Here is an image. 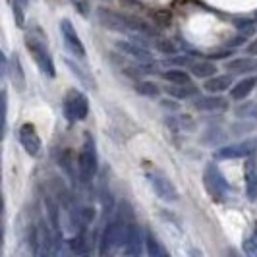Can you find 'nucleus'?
Masks as SVG:
<instances>
[{"instance_id":"20e7f679","label":"nucleus","mask_w":257,"mask_h":257,"mask_svg":"<svg viewBox=\"0 0 257 257\" xmlns=\"http://www.w3.org/2000/svg\"><path fill=\"white\" fill-rule=\"evenodd\" d=\"M26 49L31 54V58L35 60L37 68L41 70V74L47 77H56V66L52 60L51 52L47 51V47L43 43H39L35 37H26Z\"/></svg>"},{"instance_id":"2f4dec72","label":"nucleus","mask_w":257,"mask_h":257,"mask_svg":"<svg viewBox=\"0 0 257 257\" xmlns=\"http://www.w3.org/2000/svg\"><path fill=\"white\" fill-rule=\"evenodd\" d=\"M244 251L247 255L257 257V240L255 238H245L244 240Z\"/></svg>"},{"instance_id":"4c0bfd02","label":"nucleus","mask_w":257,"mask_h":257,"mask_svg":"<svg viewBox=\"0 0 257 257\" xmlns=\"http://www.w3.org/2000/svg\"><path fill=\"white\" fill-rule=\"evenodd\" d=\"M255 234H257V228H255Z\"/></svg>"},{"instance_id":"9d476101","label":"nucleus","mask_w":257,"mask_h":257,"mask_svg":"<svg viewBox=\"0 0 257 257\" xmlns=\"http://www.w3.org/2000/svg\"><path fill=\"white\" fill-rule=\"evenodd\" d=\"M257 151V140H247V142L234 143V145H224L215 153V159L219 161H228V159H244Z\"/></svg>"},{"instance_id":"393cba45","label":"nucleus","mask_w":257,"mask_h":257,"mask_svg":"<svg viewBox=\"0 0 257 257\" xmlns=\"http://www.w3.org/2000/svg\"><path fill=\"white\" fill-rule=\"evenodd\" d=\"M66 66L72 70V74H74V76H76L77 79H79V81H81V83L87 87V89H95V79H91V77L87 76V74H85L81 68H77L72 60H66Z\"/></svg>"},{"instance_id":"2eb2a0df","label":"nucleus","mask_w":257,"mask_h":257,"mask_svg":"<svg viewBox=\"0 0 257 257\" xmlns=\"http://www.w3.org/2000/svg\"><path fill=\"white\" fill-rule=\"evenodd\" d=\"M257 87V76L251 74V76L242 77L240 81H236L230 89V99L232 101H244L247 99V95Z\"/></svg>"},{"instance_id":"c9c22d12","label":"nucleus","mask_w":257,"mask_h":257,"mask_svg":"<svg viewBox=\"0 0 257 257\" xmlns=\"http://www.w3.org/2000/svg\"><path fill=\"white\" fill-rule=\"evenodd\" d=\"M126 2H130V4H138V0H126Z\"/></svg>"},{"instance_id":"c85d7f7f","label":"nucleus","mask_w":257,"mask_h":257,"mask_svg":"<svg viewBox=\"0 0 257 257\" xmlns=\"http://www.w3.org/2000/svg\"><path fill=\"white\" fill-rule=\"evenodd\" d=\"M22 2L20 0H14L12 4V14H14V20H16V26L20 27V29H24L26 27V16H24V10H22Z\"/></svg>"},{"instance_id":"e433bc0d","label":"nucleus","mask_w":257,"mask_h":257,"mask_svg":"<svg viewBox=\"0 0 257 257\" xmlns=\"http://www.w3.org/2000/svg\"><path fill=\"white\" fill-rule=\"evenodd\" d=\"M20 2H22V4H24V6H27V2H29V0H20Z\"/></svg>"},{"instance_id":"72a5a7b5","label":"nucleus","mask_w":257,"mask_h":257,"mask_svg":"<svg viewBox=\"0 0 257 257\" xmlns=\"http://www.w3.org/2000/svg\"><path fill=\"white\" fill-rule=\"evenodd\" d=\"M245 54H249V56H257V37L245 45Z\"/></svg>"},{"instance_id":"f03ea898","label":"nucleus","mask_w":257,"mask_h":257,"mask_svg":"<svg viewBox=\"0 0 257 257\" xmlns=\"http://www.w3.org/2000/svg\"><path fill=\"white\" fill-rule=\"evenodd\" d=\"M126 222H128V219H126L122 213H118L114 219L108 220V224L104 226L103 234H101V240H99V255H106V253H110L114 247L122 245Z\"/></svg>"},{"instance_id":"c756f323","label":"nucleus","mask_w":257,"mask_h":257,"mask_svg":"<svg viewBox=\"0 0 257 257\" xmlns=\"http://www.w3.org/2000/svg\"><path fill=\"white\" fill-rule=\"evenodd\" d=\"M77 217L81 220V224H89V222H93V219H95V209H93V207H81V209L77 211Z\"/></svg>"},{"instance_id":"b1692460","label":"nucleus","mask_w":257,"mask_h":257,"mask_svg":"<svg viewBox=\"0 0 257 257\" xmlns=\"http://www.w3.org/2000/svg\"><path fill=\"white\" fill-rule=\"evenodd\" d=\"M136 93H138V95H143V97H149V99H155V97L161 95V89H159V85H157L155 81L143 79V81H138V83H136Z\"/></svg>"},{"instance_id":"6e6552de","label":"nucleus","mask_w":257,"mask_h":257,"mask_svg":"<svg viewBox=\"0 0 257 257\" xmlns=\"http://www.w3.org/2000/svg\"><path fill=\"white\" fill-rule=\"evenodd\" d=\"M203 182H205L207 192L211 193V197L217 201V199H222V195L228 192V184L224 180V176L220 174V170L213 163H209L205 167V172H203Z\"/></svg>"},{"instance_id":"473e14b6","label":"nucleus","mask_w":257,"mask_h":257,"mask_svg":"<svg viewBox=\"0 0 257 257\" xmlns=\"http://www.w3.org/2000/svg\"><path fill=\"white\" fill-rule=\"evenodd\" d=\"M245 43H247V37H245L244 33H240V35H236L234 39H230L228 47H232V49H236V47H242V45H245Z\"/></svg>"},{"instance_id":"bb28decb","label":"nucleus","mask_w":257,"mask_h":257,"mask_svg":"<svg viewBox=\"0 0 257 257\" xmlns=\"http://www.w3.org/2000/svg\"><path fill=\"white\" fill-rule=\"evenodd\" d=\"M153 45L161 54H168V56H170V54H176V52H178V47L167 37H157L153 41Z\"/></svg>"},{"instance_id":"aec40b11","label":"nucleus","mask_w":257,"mask_h":257,"mask_svg":"<svg viewBox=\"0 0 257 257\" xmlns=\"http://www.w3.org/2000/svg\"><path fill=\"white\" fill-rule=\"evenodd\" d=\"M188 72L193 77H197V79H209V77L217 76L219 68H217V64H213L209 60H199V62H192L188 66Z\"/></svg>"},{"instance_id":"f3484780","label":"nucleus","mask_w":257,"mask_h":257,"mask_svg":"<svg viewBox=\"0 0 257 257\" xmlns=\"http://www.w3.org/2000/svg\"><path fill=\"white\" fill-rule=\"evenodd\" d=\"M232 85H234V77H232V74H222V76L217 74V76L205 79L203 89H205L207 93H217V95H220V93H224V91L232 89Z\"/></svg>"},{"instance_id":"7c9ffc66","label":"nucleus","mask_w":257,"mask_h":257,"mask_svg":"<svg viewBox=\"0 0 257 257\" xmlns=\"http://www.w3.org/2000/svg\"><path fill=\"white\" fill-rule=\"evenodd\" d=\"M2 126L6 132V126H8V93L6 89L2 91Z\"/></svg>"},{"instance_id":"a211bd4d","label":"nucleus","mask_w":257,"mask_h":257,"mask_svg":"<svg viewBox=\"0 0 257 257\" xmlns=\"http://www.w3.org/2000/svg\"><path fill=\"white\" fill-rule=\"evenodd\" d=\"M165 93L170 95L172 99L186 101V99H195V97L199 95V87H197L193 81L184 83V85H176V83H172V85H167V87H165Z\"/></svg>"},{"instance_id":"4be33fe9","label":"nucleus","mask_w":257,"mask_h":257,"mask_svg":"<svg viewBox=\"0 0 257 257\" xmlns=\"http://www.w3.org/2000/svg\"><path fill=\"white\" fill-rule=\"evenodd\" d=\"M145 251H147V255H151V257L167 255L165 247L161 245V242L157 240V236H155L151 230H145Z\"/></svg>"},{"instance_id":"f257e3e1","label":"nucleus","mask_w":257,"mask_h":257,"mask_svg":"<svg viewBox=\"0 0 257 257\" xmlns=\"http://www.w3.org/2000/svg\"><path fill=\"white\" fill-rule=\"evenodd\" d=\"M77 172L83 184L93 180V176L99 170V155H97V147H95V140L91 134H85V140L81 145V151L77 155Z\"/></svg>"},{"instance_id":"4468645a","label":"nucleus","mask_w":257,"mask_h":257,"mask_svg":"<svg viewBox=\"0 0 257 257\" xmlns=\"http://www.w3.org/2000/svg\"><path fill=\"white\" fill-rule=\"evenodd\" d=\"M226 70L230 74H240V76H251L257 72V58L255 56H242L226 62Z\"/></svg>"},{"instance_id":"412c9836","label":"nucleus","mask_w":257,"mask_h":257,"mask_svg":"<svg viewBox=\"0 0 257 257\" xmlns=\"http://www.w3.org/2000/svg\"><path fill=\"white\" fill-rule=\"evenodd\" d=\"M161 76H163L165 81H168V83H176V85L190 83L193 77L190 72H186V70H182V68H170V70H167V72H161Z\"/></svg>"},{"instance_id":"f8f14e48","label":"nucleus","mask_w":257,"mask_h":257,"mask_svg":"<svg viewBox=\"0 0 257 257\" xmlns=\"http://www.w3.org/2000/svg\"><path fill=\"white\" fill-rule=\"evenodd\" d=\"M4 74L10 77L12 85L20 93H24L27 87V79H26V72H24V66H22V60H20V54L14 52L10 56V60L6 62V68H4Z\"/></svg>"},{"instance_id":"39448f33","label":"nucleus","mask_w":257,"mask_h":257,"mask_svg":"<svg viewBox=\"0 0 257 257\" xmlns=\"http://www.w3.org/2000/svg\"><path fill=\"white\" fill-rule=\"evenodd\" d=\"M145 178L149 182V186L153 188V192L167 203H174L178 201L180 193L176 190V186L172 184V180L168 178L167 174H163L161 170H147L145 172Z\"/></svg>"},{"instance_id":"a878e982","label":"nucleus","mask_w":257,"mask_h":257,"mask_svg":"<svg viewBox=\"0 0 257 257\" xmlns=\"http://www.w3.org/2000/svg\"><path fill=\"white\" fill-rule=\"evenodd\" d=\"M58 165H60V168L64 170L66 174L74 180L76 178V172H74V161H72V153L68 151V149H64L62 153L58 155Z\"/></svg>"},{"instance_id":"5701e85b","label":"nucleus","mask_w":257,"mask_h":257,"mask_svg":"<svg viewBox=\"0 0 257 257\" xmlns=\"http://www.w3.org/2000/svg\"><path fill=\"white\" fill-rule=\"evenodd\" d=\"M45 205H47V215H49V222H51L52 230L56 234H60V219H58L60 209L56 205V201L52 199L51 195H45Z\"/></svg>"},{"instance_id":"6ab92c4d","label":"nucleus","mask_w":257,"mask_h":257,"mask_svg":"<svg viewBox=\"0 0 257 257\" xmlns=\"http://www.w3.org/2000/svg\"><path fill=\"white\" fill-rule=\"evenodd\" d=\"M245 197L247 201H257V163L255 159H249L245 165Z\"/></svg>"},{"instance_id":"dca6fc26","label":"nucleus","mask_w":257,"mask_h":257,"mask_svg":"<svg viewBox=\"0 0 257 257\" xmlns=\"http://www.w3.org/2000/svg\"><path fill=\"white\" fill-rule=\"evenodd\" d=\"M193 106L197 110H209V112H215V110H224L228 103L224 97H220L217 93H211V95H205V97H195L193 101Z\"/></svg>"},{"instance_id":"7ed1b4c3","label":"nucleus","mask_w":257,"mask_h":257,"mask_svg":"<svg viewBox=\"0 0 257 257\" xmlns=\"http://www.w3.org/2000/svg\"><path fill=\"white\" fill-rule=\"evenodd\" d=\"M62 112L68 122H81L89 114V99L83 91H70L62 103Z\"/></svg>"},{"instance_id":"1a4fd4ad","label":"nucleus","mask_w":257,"mask_h":257,"mask_svg":"<svg viewBox=\"0 0 257 257\" xmlns=\"http://www.w3.org/2000/svg\"><path fill=\"white\" fill-rule=\"evenodd\" d=\"M18 138H20V143H22V147L26 149V153L29 157H39L41 149H43V142H41L37 130L31 122H26V124L20 126Z\"/></svg>"},{"instance_id":"cd10ccee","label":"nucleus","mask_w":257,"mask_h":257,"mask_svg":"<svg viewBox=\"0 0 257 257\" xmlns=\"http://www.w3.org/2000/svg\"><path fill=\"white\" fill-rule=\"evenodd\" d=\"M70 249L77 253V255H81V253H87V249H89V244H87V240H85V236L83 234H77L74 236L72 240H70Z\"/></svg>"},{"instance_id":"9b49d317","label":"nucleus","mask_w":257,"mask_h":257,"mask_svg":"<svg viewBox=\"0 0 257 257\" xmlns=\"http://www.w3.org/2000/svg\"><path fill=\"white\" fill-rule=\"evenodd\" d=\"M97 20L101 22V26L108 31H116V33H130L128 24H126V14L112 12L108 8H97ZM132 35V33H130Z\"/></svg>"},{"instance_id":"423d86ee","label":"nucleus","mask_w":257,"mask_h":257,"mask_svg":"<svg viewBox=\"0 0 257 257\" xmlns=\"http://www.w3.org/2000/svg\"><path fill=\"white\" fill-rule=\"evenodd\" d=\"M122 247L126 255H142L143 247H145V230L138 222L128 220L126 222V230H124V240H122Z\"/></svg>"},{"instance_id":"0eeeda50","label":"nucleus","mask_w":257,"mask_h":257,"mask_svg":"<svg viewBox=\"0 0 257 257\" xmlns=\"http://www.w3.org/2000/svg\"><path fill=\"white\" fill-rule=\"evenodd\" d=\"M60 35H62V41H64L66 49L72 52L77 60H83V58L87 56V51H85L81 39L77 35L76 27H74V24H72L70 20H66V18L60 22Z\"/></svg>"},{"instance_id":"ddd939ff","label":"nucleus","mask_w":257,"mask_h":257,"mask_svg":"<svg viewBox=\"0 0 257 257\" xmlns=\"http://www.w3.org/2000/svg\"><path fill=\"white\" fill-rule=\"evenodd\" d=\"M116 49L120 52H124L126 56H132L134 60H140V62H153V54L151 51L140 45L136 41H116Z\"/></svg>"},{"instance_id":"f704fd0d","label":"nucleus","mask_w":257,"mask_h":257,"mask_svg":"<svg viewBox=\"0 0 257 257\" xmlns=\"http://www.w3.org/2000/svg\"><path fill=\"white\" fill-rule=\"evenodd\" d=\"M161 103L165 104V106H170V108H176V104H174V101H161Z\"/></svg>"}]
</instances>
